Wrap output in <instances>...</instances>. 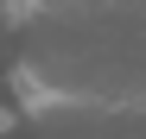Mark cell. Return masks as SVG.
<instances>
[{
    "label": "cell",
    "instance_id": "obj_1",
    "mask_svg": "<svg viewBox=\"0 0 146 139\" xmlns=\"http://www.w3.org/2000/svg\"><path fill=\"white\" fill-rule=\"evenodd\" d=\"M13 101H19V114H32V120L64 114V108H83V95H76V89L51 82L38 63H19V70H13Z\"/></svg>",
    "mask_w": 146,
    "mask_h": 139
},
{
    "label": "cell",
    "instance_id": "obj_2",
    "mask_svg": "<svg viewBox=\"0 0 146 139\" xmlns=\"http://www.w3.org/2000/svg\"><path fill=\"white\" fill-rule=\"evenodd\" d=\"M7 127H13V120H7V114H0V133H7Z\"/></svg>",
    "mask_w": 146,
    "mask_h": 139
}]
</instances>
